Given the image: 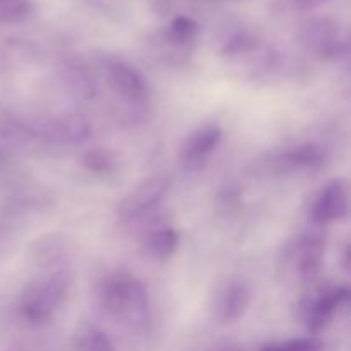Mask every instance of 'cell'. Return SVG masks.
Listing matches in <instances>:
<instances>
[{
	"label": "cell",
	"mask_w": 351,
	"mask_h": 351,
	"mask_svg": "<svg viewBox=\"0 0 351 351\" xmlns=\"http://www.w3.org/2000/svg\"><path fill=\"white\" fill-rule=\"evenodd\" d=\"M99 298L113 315L125 321L130 328L143 329L149 326V293L137 278L123 273L108 278L103 283Z\"/></svg>",
	"instance_id": "obj_1"
},
{
	"label": "cell",
	"mask_w": 351,
	"mask_h": 351,
	"mask_svg": "<svg viewBox=\"0 0 351 351\" xmlns=\"http://www.w3.org/2000/svg\"><path fill=\"white\" fill-rule=\"evenodd\" d=\"M72 278L67 269H57L24 290L21 312L31 322H47L67 298Z\"/></svg>",
	"instance_id": "obj_2"
},
{
	"label": "cell",
	"mask_w": 351,
	"mask_h": 351,
	"mask_svg": "<svg viewBox=\"0 0 351 351\" xmlns=\"http://www.w3.org/2000/svg\"><path fill=\"white\" fill-rule=\"evenodd\" d=\"M105 75L117 95L132 105H143L147 99V84L143 75L120 58H110L105 64Z\"/></svg>",
	"instance_id": "obj_3"
},
{
	"label": "cell",
	"mask_w": 351,
	"mask_h": 351,
	"mask_svg": "<svg viewBox=\"0 0 351 351\" xmlns=\"http://www.w3.org/2000/svg\"><path fill=\"white\" fill-rule=\"evenodd\" d=\"M168 180L165 177H153L144 180L143 184L137 185L134 192H130L122 202H120L119 215L123 219H132L141 216L143 213L149 211L153 206H156L165 194L168 192Z\"/></svg>",
	"instance_id": "obj_4"
},
{
	"label": "cell",
	"mask_w": 351,
	"mask_h": 351,
	"mask_svg": "<svg viewBox=\"0 0 351 351\" xmlns=\"http://www.w3.org/2000/svg\"><path fill=\"white\" fill-rule=\"evenodd\" d=\"M348 215V191L343 180H332L315 199L312 218L315 223H331Z\"/></svg>",
	"instance_id": "obj_5"
},
{
	"label": "cell",
	"mask_w": 351,
	"mask_h": 351,
	"mask_svg": "<svg viewBox=\"0 0 351 351\" xmlns=\"http://www.w3.org/2000/svg\"><path fill=\"white\" fill-rule=\"evenodd\" d=\"M221 137L223 130L216 123H209L197 129L194 134H191L182 147V161L187 167H199L218 147Z\"/></svg>",
	"instance_id": "obj_6"
},
{
	"label": "cell",
	"mask_w": 351,
	"mask_h": 351,
	"mask_svg": "<svg viewBox=\"0 0 351 351\" xmlns=\"http://www.w3.org/2000/svg\"><path fill=\"white\" fill-rule=\"evenodd\" d=\"M252 291L249 285L237 281L225 288L218 302V319L221 324H232L243 317L250 305Z\"/></svg>",
	"instance_id": "obj_7"
},
{
	"label": "cell",
	"mask_w": 351,
	"mask_h": 351,
	"mask_svg": "<svg viewBox=\"0 0 351 351\" xmlns=\"http://www.w3.org/2000/svg\"><path fill=\"white\" fill-rule=\"evenodd\" d=\"M346 298H348V290L346 288H335V290L322 295L315 302L314 307L311 308V312H308V329H312V331H321V329H324L331 322V319L335 317L336 311L341 307V304Z\"/></svg>",
	"instance_id": "obj_8"
},
{
	"label": "cell",
	"mask_w": 351,
	"mask_h": 351,
	"mask_svg": "<svg viewBox=\"0 0 351 351\" xmlns=\"http://www.w3.org/2000/svg\"><path fill=\"white\" fill-rule=\"evenodd\" d=\"M89 125L77 117H64L51 120L47 125L45 136L60 144H81L89 137Z\"/></svg>",
	"instance_id": "obj_9"
},
{
	"label": "cell",
	"mask_w": 351,
	"mask_h": 351,
	"mask_svg": "<svg viewBox=\"0 0 351 351\" xmlns=\"http://www.w3.org/2000/svg\"><path fill=\"white\" fill-rule=\"evenodd\" d=\"M324 158L321 147L314 144H304V146L293 147L287 153L280 154L274 160L278 171H295V170H307V168L319 165Z\"/></svg>",
	"instance_id": "obj_10"
},
{
	"label": "cell",
	"mask_w": 351,
	"mask_h": 351,
	"mask_svg": "<svg viewBox=\"0 0 351 351\" xmlns=\"http://www.w3.org/2000/svg\"><path fill=\"white\" fill-rule=\"evenodd\" d=\"M324 259V240L319 235H308L302 242L300 247V261H298V269L305 280H312L319 274Z\"/></svg>",
	"instance_id": "obj_11"
},
{
	"label": "cell",
	"mask_w": 351,
	"mask_h": 351,
	"mask_svg": "<svg viewBox=\"0 0 351 351\" xmlns=\"http://www.w3.org/2000/svg\"><path fill=\"white\" fill-rule=\"evenodd\" d=\"M338 29L324 19L314 21L305 27V41L322 53H335L338 50Z\"/></svg>",
	"instance_id": "obj_12"
},
{
	"label": "cell",
	"mask_w": 351,
	"mask_h": 351,
	"mask_svg": "<svg viewBox=\"0 0 351 351\" xmlns=\"http://www.w3.org/2000/svg\"><path fill=\"white\" fill-rule=\"evenodd\" d=\"M178 242H180V239H178L177 230L165 226V228H158L147 235L144 249L154 259H168L175 254Z\"/></svg>",
	"instance_id": "obj_13"
},
{
	"label": "cell",
	"mask_w": 351,
	"mask_h": 351,
	"mask_svg": "<svg viewBox=\"0 0 351 351\" xmlns=\"http://www.w3.org/2000/svg\"><path fill=\"white\" fill-rule=\"evenodd\" d=\"M199 24L192 17L177 16L167 29V40L173 45H187L197 36Z\"/></svg>",
	"instance_id": "obj_14"
},
{
	"label": "cell",
	"mask_w": 351,
	"mask_h": 351,
	"mask_svg": "<svg viewBox=\"0 0 351 351\" xmlns=\"http://www.w3.org/2000/svg\"><path fill=\"white\" fill-rule=\"evenodd\" d=\"M82 165L86 170L96 175H108L117 168V158L108 149H93L84 154Z\"/></svg>",
	"instance_id": "obj_15"
},
{
	"label": "cell",
	"mask_w": 351,
	"mask_h": 351,
	"mask_svg": "<svg viewBox=\"0 0 351 351\" xmlns=\"http://www.w3.org/2000/svg\"><path fill=\"white\" fill-rule=\"evenodd\" d=\"M79 351H113L110 339L98 329H86L77 341Z\"/></svg>",
	"instance_id": "obj_16"
},
{
	"label": "cell",
	"mask_w": 351,
	"mask_h": 351,
	"mask_svg": "<svg viewBox=\"0 0 351 351\" xmlns=\"http://www.w3.org/2000/svg\"><path fill=\"white\" fill-rule=\"evenodd\" d=\"M69 82H71L72 89H74L75 93H79L81 96H86V98L93 96V93H95L93 82L89 81L88 74H84V72L74 71L72 74H69Z\"/></svg>",
	"instance_id": "obj_17"
},
{
	"label": "cell",
	"mask_w": 351,
	"mask_h": 351,
	"mask_svg": "<svg viewBox=\"0 0 351 351\" xmlns=\"http://www.w3.org/2000/svg\"><path fill=\"white\" fill-rule=\"evenodd\" d=\"M264 351H321V345L314 339H295L283 346H267Z\"/></svg>",
	"instance_id": "obj_18"
},
{
	"label": "cell",
	"mask_w": 351,
	"mask_h": 351,
	"mask_svg": "<svg viewBox=\"0 0 351 351\" xmlns=\"http://www.w3.org/2000/svg\"><path fill=\"white\" fill-rule=\"evenodd\" d=\"M291 2L300 9H312V7H317L319 3L326 2V0H291Z\"/></svg>",
	"instance_id": "obj_19"
},
{
	"label": "cell",
	"mask_w": 351,
	"mask_h": 351,
	"mask_svg": "<svg viewBox=\"0 0 351 351\" xmlns=\"http://www.w3.org/2000/svg\"><path fill=\"white\" fill-rule=\"evenodd\" d=\"M2 165H3V154L0 153V167H2Z\"/></svg>",
	"instance_id": "obj_20"
}]
</instances>
